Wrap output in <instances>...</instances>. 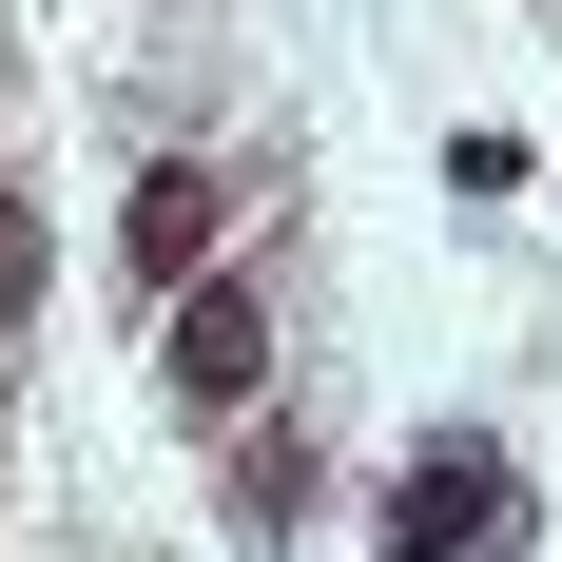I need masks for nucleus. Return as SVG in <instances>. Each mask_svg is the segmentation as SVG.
I'll use <instances>...</instances> for the list:
<instances>
[{
	"label": "nucleus",
	"instance_id": "obj_2",
	"mask_svg": "<svg viewBox=\"0 0 562 562\" xmlns=\"http://www.w3.org/2000/svg\"><path fill=\"white\" fill-rule=\"evenodd\" d=\"M214 233H233V175H214V156H156L136 194H116V291H194Z\"/></svg>",
	"mask_w": 562,
	"mask_h": 562
},
{
	"label": "nucleus",
	"instance_id": "obj_3",
	"mask_svg": "<svg viewBox=\"0 0 562 562\" xmlns=\"http://www.w3.org/2000/svg\"><path fill=\"white\" fill-rule=\"evenodd\" d=\"M252 389H272V311L233 272H194L175 291V407H252Z\"/></svg>",
	"mask_w": 562,
	"mask_h": 562
},
{
	"label": "nucleus",
	"instance_id": "obj_1",
	"mask_svg": "<svg viewBox=\"0 0 562 562\" xmlns=\"http://www.w3.org/2000/svg\"><path fill=\"white\" fill-rule=\"evenodd\" d=\"M505 562V543H543V505H524V465L485 447V427H427L407 447V485H389V562Z\"/></svg>",
	"mask_w": 562,
	"mask_h": 562
},
{
	"label": "nucleus",
	"instance_id": "obj_4",
	"mask_svg": "<svg viewBox=\"0 0 562 562\" xmlns=\"http://www.w3.org/2000/svg\"><path fill=\"white\" fill-rule=\"evenodd\" d=\"M311 505H330V447H311V427H272V447L233 465V524H252V543H291Z\"/></svg>",
	"mask_w": 562,
	"mask_h": 562
},
{
	"label": "nucleus",
	"instance_id": "obj_5",
	"mask_svg": "<svg viewBox=\"0 0 562 562\" xmlns=\"http://www.w3.org/2000/svg\"><path fill=\"white\" fill-rule=\"evenodd\" d=\"M40 330V214H20V194H0V349Z\"/></svg>",
	"mask_w": 562,
	"mask_h": 562
}]
</instances>
